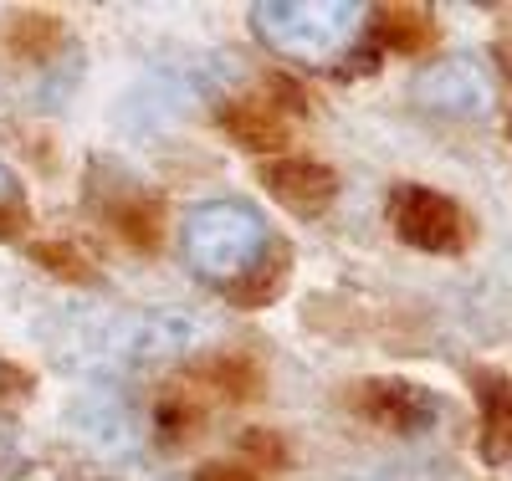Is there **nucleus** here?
Returning <instances> with one entry per match:
<instances>
[{
    "label": "nucleus",
    "instance_id": "nucleus-13",
    "mask_svg": "<svg viewBox=\"0 0 512 481\" xmlns=\"http://www.w3.org/2000/svg\"><path fill=\"white\" fill-rule=\"evenodd\" d=\"M16 200V180H11V169L0 164V205H11Z\"/></svg>",
    "mask_w": 512,
    "mask_h": 481
},
{
    "label": "nucleus",
    "instance_id": "nucleus-12",
    "mask_svg": "<svg viewBox=\"0 0 512 481\" xmlns=\"http://www.w3.org/2000/svg\"><path fill=\"white\" fill-rule=\"evenodd\" d=\"M195 481H256V476H251L246 466H205Z\"/></svg>",
    "mask_w": 512,
    "mask_h": 481
},
{
    "label": "nucleus",
    "instance_id": "nucleus-10",
    "mask_svg": "<svg viewBox=\"0 0 512 481\" xmlns=\"http://www.w3.org/2000/svg\"><path fill=\"white\" fill-rule=\"evenodd\" d=\"M77 425L88 430V435H93V430H98V435L113 430V441H118V446L134 441V415H128V405H123L118 395H108V389H103V395H93L88 405L77 410Z\"/></svg>",
    "mask_w": 512,
    "mask_h": 481
},
{
    "label": "nucleus",
    "instance_id": "nucleus-14",
    "mask_svg": "<svg viewBox=\"0 0 512 481\" xmlns=\"http://www.w3.org/2000/svg\"><path fill=\"white\" fill-rule=\"evenodd\" d=\"M374 481H420V476H374Z\"/></svg>",
    "mask_w": 512,
    "mask_h": 481
},
{
    "label": "nucleus",
    "instance_id": "nucleus-2",
    "mask_svg": "<svg viewBox=\"0 0 512 481\" xmlns=\"http://www.w3.org/2000/svg\"><path fill=\"white\" fill-rule=\"evenodd\" d=\"M205 333V323L185 308H139V313H108L103 323L82 328L77 348H82V364H98V369H149L164 364L195 348Z\"/></svg>",
    "mask_w": 512,
    "mask_h": 481
},
{
    "label": "nucleus",
    "instance_id": "nucleus-8",
    "mask_svg": "<svg viewBox=\"0 0 512 481\" xmlns=\"http://www.w3.org/2000/svg\"><path fill=\"white\" fill-rule=\"evenodd\" d=\"M482 456L487 461L512 456V384L497 374L482 379Z\"/></svg>",
    "mask_w": 512,
    "mask_h": 481
},
{
    "label": "nucleus",
    "instance_id": "nucleus-7",
    "mask_svg": "<svg viewBox=\"0 0 512 481\" xmlns=\"http://www.w3.org/2000/svg\"><path fill=\"white\" fill-rule=\"evenodd\" d=\"M359 410L374 420V425H384V430H425L441 410H436V400L425 395V389H415V384H364V395H359Z\"/></svg>",
    "mask_w": 512,
    "mask_h": 481
},
{
    "label": "nucleus",
    "instance_id": "nucleus-4",
    "mask_svg": "<svg viewBox=\"0 0 512 481\" xmlns=\"http://www.w3.org/2000/svg\"><path fill=\"white\" fill-rule=\"evenodd\" d=\"M410 98L425 113L477 123V118L497 113V82H492V67L477 52H451V57H436L415 72Z\"/></svg>",
    "mask_w": 512,
    "mask_h": 481
},
{
    "label": "nucleus",
    "instance_id": "nucleus-11",
    "mask_svg": "<svg viewBox=\"0 0 512 481\" xmlns=\"http://www.w3.org/2000/svg\"><path fill=\"white\" fill-rule=\"evenodd\" d=\"M41 256L57 261V272H62V277H88V261H82L77 251H67V246H41Z\"/></svg>",
    "mask_w": 512,
    "mask_h": 481
},
{
    "label": "nucleus",
    "instance_id": "nucleus-5",
    "mask_svg": "<svg viewBox=\"0 0 512 481\" xmlns=\"http://www.w3.org/2000/svg\"><path fill=\"white\" fill-rule=\"evenodd\" d=\"M390 221H395V231H400L410 246H420V251L451 256V251H461L466 241H472V226H466L461 205L446 200V195H436V190H425V185H400V190H395Z\"/></svg>",
    "mask_w": 512,
    "mask_h": 481
},
{
    "label": "nucleus",
    "instance_id": "nucleus-3",
    "mask_svg": "<svg viewBox=\"0 0 512 481\" xmlns=\"http://www.w3.org/2000/svg\"><path fill=\"white\" fill-rule=\"evenodd\" d=\"M272 231L246 200H210L185 215V261L205 282H241L267 256Z\"/></svg>",
    "mask_w": 512,
    "mask_h": 481
},
{
    "label": "nucleus",
    "instance_id": "nucleus-9",
    "mask_svg": "<svg viewBox=\"0 0 512 481\" xmlns=\"http://www.w3.org/2000/svg\"><path fill=\"white\" fill-rule=\"evenodd\" d=\"M226 123H231V134L246 149H282L287 144V128H282V118L267 103H236Z\"/></svg>",
    "mask_w": 512,
    "mask_h": 481
},
{
    "label": "nucleus",
    "instance_id": "nucleus-6",
    "mask_svg": "<svg viewBox=\"0 0 512 481\" xmlns=\"http://www.w3.org/2000/svg\"><path fill=\"white\" fill-rule=\"evenodd\" d=\"M267 190L297 210V215H318L328 200H333V169L318 164V159H272L267 164Z\"/></svg>",
    "mask_w": 512,
    "mask_h": 481
},
{
    "label": "nucleus",
    "instance_id": "nucleus-1",
    "mask_svg": "<svg viewBox=\"0 0 512 481\" xmlns=\"http://www.w3.org/2000/svg\"><path fill=\"white\" fill-rule=\"evenodd\" d=\"M364 6L354 0H262L251 26L267 47L303 67H333L364 36Z\"/></svg>",
    "mask_w": 512,
    "mask_h": 481
}]
</instances>
